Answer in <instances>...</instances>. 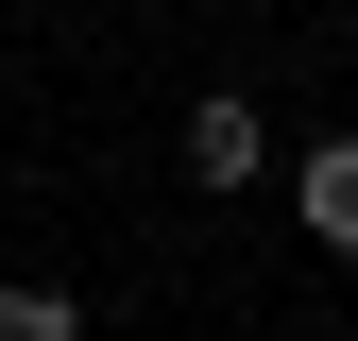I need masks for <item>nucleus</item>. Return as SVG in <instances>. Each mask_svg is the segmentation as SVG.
Instances as JSON below:
<instances>
[{
  "label": "nucleus",
  "mask_w": 358,
  "mask_h": 341,
  "mask_svg": "<svg viewBox=\"0 0 358 341\" xmlns=\"http://www.w3.org/2000/svg\"><path fill=\"white\" fill-rule=\"evenodd\" d=\"M256 170H273V119H256L239 85H205L188 103V188H256Z\"/></svg>",
  "instance_id": "nucleus-1"
},
{
  "label": "nucleus",
  "mask_w": 358,
  "mask_h": 341,
  "mask_svg": "<svg viewBox=\"0 0 358 341\" xmlns=\"http://www.w3.org/2000/svg\"><path fill=\"white\" fill-rule=\"evenodd\" d=\"M85 307H69V290H0V341H69Z\"/></svg>",
  "instance_id": "nucleus-3"
},
{
  "label": "nucleus",
  "mask_w": 358,
  "mask_h": 341,
  "mask_svg": "<svg viewBox=\"0 0 358 341\" xmlns=\"http://www.w3.org/2000/svg\"><path fill=\"white\" fill-rule=\"evenodd\" d=\"M290 205H307V239H324V256H358V137L307 154V170H290Z\"/></svg>",
  "instance_id": "nucleus-2"
}]
</instances>
